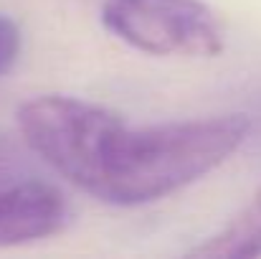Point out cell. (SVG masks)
I'll list each match as a JSON object with an SVG mask.
<instances>
[{
  "label": "cell",
  "instance_id": "obj_5",
  "mask_svg": "<svg viewBox=\"0 0 261 259\" xmlns=\"http://www.w3.org/2000/svg\"><path fill=\"white\" fill-rule=\"evenodd\" d=\"M18 49H20L18 26L13 20H8L5 15H0V74L10 69V64L18 56Z\"/></svg>",
  "mask_w": 261,
  "mask_h": 259
},
{
  "label": "cell",
  "instance_id": "obj_2",
  "mask_svg": "<svg viewBox=\"0 0 261 259\" xmlns=\"http://www.w3.org/2000/svg\"><path fill=\"white\" fill-rule=\"evenodd\" d=\"M101 20L109 33L152 56H216L223 33L200 0H107Z\"/></svg>",
  "mask_w": 261,
  "mask_h": 259
},
{
  "label": "cell",
  "instance_id": "obj_3",
  "mask_svg": "<svg viewBox=\"0 0 261 259\" xmlns=\"http://www.w3.org/2000/svg\"><path fill=\"white\" fill-rule=\"evenodd\" d=\"M69 219L66 196L51 183L23 180L0 188V247L54 237L66 229Z\"/></svg>",
  "mask_w": 261,
  "mask_h": 259
},
{
  "label": "cell",
  "instance_id": "obj_6",
  "mask_svg": "<svg viewBox=\"0 0 261 259\" xmlns=\"http://www.w3.org/2000/svg\"><path fill=\"white\" fill-rule=\"evenodd\" d=\"M3 175H5V171H3V166H0V180H3Z\"/></svg>",
  "mask_w": 261,
  "mask_h": 259
},
{
  "label": "cell",
  "instance_id": "obj_1",
  "mask_svg": "<svg viewBox=\"0 0 261 259\" xmlns=\"http://www.w3.org/2000/svg\"><path fill=\"white\" fill-rule=\"evenodd\" d=\"M18 125L56 173L114 206H142L221 166L249 135L246 114L129 127L119 114L74 97H38Z\"/></svg>",
  "mask_w": 261,
  "mask_h": 259
},
{
  "label": "cell",
  "instance_id": "obj_4",
  "mask_svg": "<svg viewBox=\"0 0 261 259\" xmlns=\"http://www.w3.org/2000/svg\"><path fill=\"white\" fill-rule=\"evenodd\" d=\"M190 257L205 259H249L261 257V188L254 198L241 208V214L228 221L226 229H221L216 237L205 239L200 247L190 252Z\"/></svg>",
  "mask_w": 261,
  "mask_h": 259
}]
</instances>
